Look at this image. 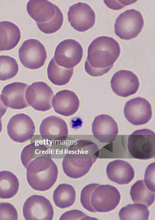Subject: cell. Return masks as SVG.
Returning <instances> with one entry per match:
<instances>
[{"instance_id":"15","label":"cell","mask_w":155,"mask_h":220,"mask_svg":"<svg viewBox=\"0 0 155 220\" xmlns=\"http://www.w3.org/2000/svg\"><path fill=\"white\" fill-rule=\"evenodd\" d=\"M110 84L112 91L116 94L126 97L137 92L140 82L137 76L133 72L121 70L114 74Z\"/></svg>"},{"instance_id":"35","label":"cell","mask_w":155,"mask_h":220,"mask_svg":"<svg viewBox=\"0 0 155 220\" xmlns=\"http://www.w3.org/2000/svg\"><path fill=\"white\" fill-rule=\"evenodd\" d=\"M2 129V120L0 119V133H1Z\"/></svg>"},{"instance_id":"5","label":"cell","mask_w":155,"mask_h":220,"mask_svg":"<svg viewBox=\"0 0 155 220\" xmlns=\"http://www.w3.org/2000/svg\"><path fill=\"white\" fill-rule=\"evenodd\" d=\"M142 14L135 9L127 10L120 14L114 25L116 35L121 39L130 40L136 37L144 25Z\"/></svg>"},{"instance_id":"24","label":"cell","mask_w":155,"mask_h":220,"mask_svg":"<svg viewBox=\"0 0 155 220\" xmlns=\"http://www.w3.org/2000/svg\"><path fill=\"white\" fill-rule=\"evenodd\" d=\"M19 183L17 177L7 171L0 172V198L8 199L14 196L17 193Z\"/></svg>"},{"instance_id":"13","label":"cell","mask_w":155,"mask_h":220,"mask_svg":"<svg viewBox=\"0 0 155 220\" xmlns=\"http://www.w3.org/2000/svg\"><path fill=\"white\" fill-rule=\"evenodd\" d=\"M67 14L71 26L79 32L88 30L95 23L94 11L86 3L79 2L72 5L69 8Z\"/></svg>"},{"instance_id":"17","label":"cell","mask_w":155,"mask_h":220,"mask_svg":"<svg viewBox=\"0 0 155 220\" xmlns=\"http://www.w3.org/2000/svg\"><path fill=\"white\" fill-rule=\"evenodd\" d=\"M92 130L94 137L102 143L112 141L118 133L117 123L112 117L106 114H101L95 118Z\"/></svg>"},{"instance_id":"11","label":"cell","mask_w":155,"mask_h":220,"mask_svg":"<svg viewBox=\"0 0 155 220\" xmlns=\"http://www.w3.org/2000/svg\"><path fill=\"white\" fill-rule=\"evenodd\" d=\"M39 131L43 139L53 145L60 144L67 139L68 133L67 125L64 120L53 116L42 121Z\"/></svg>"},{"instance_id":"29","label":"cell","mask_w":155,"mask_h":220,"mask_svg":"<svg viewBox=\"0 0 155 220\" xmlns=\"http://www.w3.org/2000/svg\"><path fill=\"white\" fill-rule=\"evenodd\" d=\"M63 14L59 8L56 6V12L54 18L44 23H36L39 29L46 34L54 33L62 26L63 22Z\"/></svg>"},{"instance_id":"25","label":"cell","mask_w":155,"mask_h":220,"mask_svg":"<svg viewBox=\"0 0 155 220\" xmlns=\"http://www.w3.org/2000/svg\"><path fill=\"white\" fill-rule=\"evenodd\" d=\"M130 193L135 203L143 204L149 207L154 201L155 192L148 189L143 180H139L135 182L131 187Z\"/></svg>"},{"instance_id":"12","label":"cell","mask_w":155,"mask_h":220,"mask_svg":"<svg viewBox=\"0 0 155 220\" xmlns=\"http://www.w3.org/2000/svg\"><path fill=\"white\" fill-rule=\"evenodd\" d=\"M8 134L13 141L24 142L30 139L35 131L34 123L30 116L21 113L13 116L7 126Z\"/></svg>"},{"instance_id":"27","label":"cell","mask_w":155,"mask_h":220,"mask_svg":"<svg viewBox=\"0 0 155 220\" xmlns=\"http://www.w3.org/2000/svg\"><path fill=\"white\" fill-rule=\"evenodd\" d=\"M42 156L51 157L49 149L44 145L35 142L25 147L21 154L22 164L25 168L32 160Z\"/></svg>"},{"instance_id":"8","label":"cell","mask_w":155,"mask_h":220,"mask_svg":"<svg viewBox=\"0 0 155 220\" xmlns=\"http://www.w3.org/2000/svg\"><path fill=\"white\" fill-rule=\"evenodd\" d=\"M83 49L78 42L72 39L60 42L55 50L54 59L59 65L67 69L73 68L81 62Z\"/></svg>"},{"instance_id":"33","label":"cell","mask_w":155,"mask_h":220,"mask_svg":"<svg viewBox=\"0 0 155 220\" xmlns=\"http://www.w3.org/2000/svg\"><path fill=\"white\" fill-rule=\"evenodd\" d=\"M89 218L90 217L81 211L73 210L64 213L59 220H84L89 219Z\"/></svg>"},{"instance_id":"16","label":"cell","mask_w":155,"mask_h":220,"mask_svg":"<svg viewBox=\"0 0 155 220\" xmlns=\"http://www.w3.org/2000/svg\"><path fill=\"white\" fill-rule=\"evenodd\" d=\"M27 84L15 82L8 84L3 88L1 98L6 107L15 109H21L29 106L25 98Z\"/></svg>"},{"instance_id":"1","label":"cell","mask_w":155,"mask_h":220,"mask_svg":"<svg viewBox=\"0 0 155 220\" xmlns=\"http://www.w3.org/2000/svg\"><path fill=\"white\" fill-rule=\"evenodd\" d=\"M120 53L119 44L113 38L105 36L96 38L88 47L85 71L93 77L103 75L112 68Z\"/></svg>"},{"instance_id":"36","label":"cell","mask_w":155,"mask_h":220,"mask_svg":"<svg viewBox=\"0 0 155 220\" xmlns=\"http://www.w3.org/2000/svg\"></svg>"},{"instance_id":"26","label":"cell","mask_w":155,"mask_h":220,"mask_svg":"<svg viewBox=\"0 0 155 220\" xmlns=\"http://www.w3.org/2000/svg\"><path fill=\"white\" fill-rule=\"evenodd\" d=\"M150 215L147 206L143 204H129L123 207L119 213L121 220H147Z\"/></svg>"},{"instance_id":"14","label":"cell","mask_w":155,"mask_h":220,"mask_svg":"<svg viewBox=\"0 0 155 220\" xmlns=\"http://www.w3.org/2000/svg\"><path fill=\"white\" fill-rule=\"evenodd\" d=\"M124 112L127 120L136 126L146 124L152 116L150 104L146 99L140 97L127 101L125 104Z\"/></svg>"},{"instance_id":"19","label":"cell","mask_w":155,"mask_h":220,"mask_svg":"<svg viewBox=\"0 0 155 220\" xmlns=\"http://www.w3.org/2000/svg\"><path fill=\"white\" fill-rule=\"evenodd\" d=\"M106 173L110 180L120 185L129 183L134 178L135 174L131 165L120 160L109 163L107 167Z\"/></svg>"},{"instance_id":"34","label":"cell","mask_w":155,"mask_h":220,"mask_svg":"<svg viewBox=\"0 0 155 220\" xmlns=\"http://www.w3.org/2000/svg\"><path fill=\"white\" fill-rule=\"evenodd\" d=\"M7 110V107L2 103L0 95V119L5 114Z\"/></svg>"},{"instance_id":"3","label":"cell","mask_w":155,"mask_h":220,"mask_svg":"<svg viewBox=\"0 0 155 220\" xmlns=\"http://www.w3.org/2000/svg\"><path fill=\"white\" fill-rule=\"evenodd\" d=\"M26 168L27 181L35 190H47L57 180L58 167L51 157L42 156L37 158L29 163Z\"/></svg>"},{"instance_id":"18","label":"cell","mask_w":155,"mask_h":220,"mask_svg":"<svg viewBox=\"0 0 155 220\" xmlns=\"http://www.w3.org/2000/svg\"><path fill=\"white\" fill-rule=\"evenodd\" d=\"M55 111L64 116L75 114L79 108V98L74 92L68 90L60 91L54 97L52 101Z\"/></svg>"},{"instance_id":"28","label":"cell","mask_w":155,"mask_h":220,"mask_svg":"<svg viewBox=\"0 0 155 220\" xmlns=\"http://www.w3.org/2000/svg\"><path fill=\"white\" fill-rule=\"evenodd\" d=\"M18 65L16 59L6 55L0 56V81L12 78L17 74Z\"/></svg>"},{"instance_id":"20","label":"cell","mask_w":155,"mask_h":220,"mask_svg":"<svg viewBox=\"0 0 155 220\" xmlns=\"http://www.w3.org/2000/svg\"><path fill=\"white\" fill-rule=\"evenodd\" d=\"M56 6L46 0H30L27 3L26 9L29 15L36 23H44L54 18Z\"/></svg>"},{"instance_id":"31","label":"cell","mask_w":155,"mask_h":220,"mask_svg":"<svg viewBox=\"0 0 155 220\" xmlns=\"http://www.w3.org/2000/svg\"><path fill=\"white\" fill-rule=\"evenodd\" d=\"M18 219V212L13 205L8 202L0 203V220Z\"/></svg>"},{"instance_id":"22","label":"cell","mask_w":155,"mask_h":220,"mask_svg":"<svg viewBox=\"0 0 155 220\" xmlns=\"http://www.w3.org/2000/svg\"><path fill=\"white\" fill-rule=\"evenodd\" d=\"M73 68L67 69L58 65L53 58L49 62L47 68L48 77L54 84L64 85L71 80L73 74Z\"/></svg>"},{"instance_id":"21","label":"cell","mask_w":155,"mask_h":220,"mask_svg":"<svg viewBox=\"0 0 155 220\" xmlns=\"http://www.w3.org/2000/svg\"><path fill=\"white\" fill-rule=\"evenodd\" d=\"M21 37L20 31L17 25L8 21L0 22V51L13 49Z\"/></svg>"},{"instance_id":"23","label":"cell","mask_w":155,"mask_h":220,"mask_svg":"<svg viewBox=\"0 0 155 220\" xmlns=\"http://www.w3.org/2000/svg\"><path fill=\"white\" fill-rule=\"evenodd\" d=\"M76 193L74 187L66 183L59 184L54 190L53 199L56 206L61 209L69 207L75 202Z\"/></svg>"},{"instance_id":"2","label":"cell","mask_w":155,"mask_h":220,"mask_svg":"<svg viewBox=\"0 0 155 220\" xmlns=\"http://www.w3.org/2000/svg\"><path fill=\"white\" fill-rule=\"evenodd\" d=\"M99 152L97 145L91 141L80 140L74 142L69 148L63 160L64 173L72 178L82 177L89 171Z\"/></svg>"},{"instance_id":"6","label":"cell","mask_w":155,"mask_h":220,"mask_svg":"<svg viewBox=\"0 0 155 220\" xmlns=\"http://www.w3.org/2000/svg\"><path fill=\"white\" fill-rule=\"evenodd\" d=\"M19 60L25 67L39 69L44 65L47 53L44 45L38 40L30 39L25 41L18 50Z\"/></svg>"},{"instance_id":"9","label":"cell","mask_w":155,"mask_h":220,"mask_svg":"<svg viewBox=\"0 0 155 220\" xmlns=\"http://www.w3.org/2000/svg\"><path fill=\"white\" fill-rule=\"evenodd\" d=\"M23 213L26 220H52L54 211L48 199L42 196L34 195L25 202Z\"/></svg>"},{"instance_id":"30","label":"cell","mask_w":155,"mask_h":220,"mask_svg":"<svg viewBox=\"0 0 155 220\" xmlns=\"http://www.w3.org/2000/svg\"><path fill=\"white\" fill-rule=\"evenodd\" d=\"M99 184L96 183L88 184L83 189L81 192L80 201L82 206L85 209L91 212H95L90 205V195L94 188Z\"/></svg>"},{"instance_id":"32","label":"cell","mask_w":155,"mask_h":220,"mask_svg":"<svg viewBox=\"0 0 155 220\" xmlns=\"http://www.w3.org/2000/svg\"><path fill=\"white\" fill-rule=\"evenodd\" d=\"M144 181L148 189L155 192V162L149 164L147 167L145 173Z\"/></svg>"},{"instance_id":"7","label":"cell","mask_w":155,"mask_h":220,"mask_svg":"<svg viewBox=\"0 0 155 220\" xmlns=\"http://www.w3.org/2000/svg\"><path fill=\"white\" fill-rule=\"evenodd\" d=\"M120 199V194L116 187L109 185L99 184L91 193L90 201L96 212H107L115 209Z\"/></svg>"},{"instance_id":"4","label":"cell","mask_w":155,"mask_h":220,"mask_svg":"<svg viewBox=\"0 0 155 220\" xmlns=\"http://www.w3.org/2000/svg\"><path fill=\"white\" fill-rule=\"evenodd\" d=\"M155 145V133L148 129L136 130L128 138V152L135 158L146 160L154 158Z\"/></svg>"},{"instance_id":"10","label":"cell","mask_w":155,"mask_h":220,"mask_svg":"<svg viewBox=\"0 0 155 220\" xmlns=\"http://www.w3.org/2000/svg\"><path fill=\"white\" fill-rule=\"evenodd\" d=\"M54 95L51 88L46 83L38 81L34 82L29 86L25 97L29 105L34 109L45 111L52 107Z\"/></svg>"}]
</instances>
